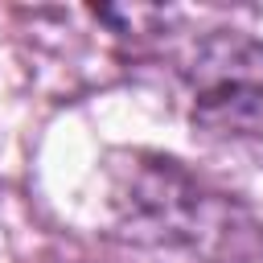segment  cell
<instances>
[{
	"label": "cell",
	"mask_w": 263,
	"mask_h": 263,
	"mask_svg": "<svg viewBox=\"0 0 263 263\" xmlns=\"http://www.w3.org/2000/svg\"><path fill=\"white\" fill-rule=\"evenodd\" d=\"M193 90V123L222 136H247L263 127V41L218 29L197 41L185 66Z\"/></svg>",
	"instance_id": "2"
},
{
	"label": "cell",
	"mask_w": 263,
	"mask_h": 263,
	"mask_svg": "<svg viewBox=\"0 0 263 263\" xmlns=\"http://www.w3.org/2000/svg\"><path fill=\"white\" fill-rule=\"evenodd\" d=\"M119 222L136 242L160 251H189L201 259L234 255L238 238L251 230L247 214L210 193L193 173L168 156H132L123 181L115 185Z\"/></svg>",
	"instance_id": "1"
}]
</instances>
